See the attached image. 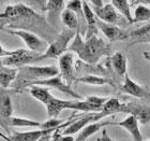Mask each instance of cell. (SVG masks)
<instances>
[{
  "instance_id": "obj_1",
  "label": "cell",
  "mask_w": 150,
  "mask_h": 141,
  "mask_svg": "<svg viewBox=\"0 0 150 141\" xmlns=\"http://www.w3.org/2000/svg\"><path fill=\"white\" fill-rule=\"evenodd\" d=\"M68 51L77 54L81 62L89 65H96L103 56H108L110 54V44L106 43L98 36H93L87 40L83 39L79 30H77Z\"/></svg>"
},
{
  "instance_id": "obj_2",
  "label": "cell",
  "mask_w": 150,
  "mask_h": 141,
  "mask_svg": "<svg viewBox=\"0 0 150 141\" xmlns=\"http://www.w3.org/2000/svg\"><path fill=\"white\" fill-rule=\"evenodd\" d=\"M59 74V68L56 66H35L28 65L17 68L15 81L12 83L13 92L21 93L33 82L54 78Z\"/></svg>"
},
{
  "instance_id": "obj_3",
  "label": "cell",
  "mask_w": 150,
  "mask_h": 141,
  "mask_svg": "<svg viewBox=\"0 0 150 141\" xmlns=\"http://www.w3.org/2000/svg\"><path fill=\"white\" fill-rule=\"evenodd\" d=\"M76 31L70 30L68 28H63L60 34L57 35L55 40L50 43L45 53H43L40 56V62L44 59H53V58H59L61 55L67 53L71 41L74 39Z\"/></svg>"
},
{
  "instance_id": "obj_4",
  "label": "cell",
  "mask_w": 150,
  "mask_h": 141,
  "mask_svg": "<svg viewBox=\"0 0 150 141\" xmlns=\"http://www.w3.org/2000/svg\"><path fill=\"white\" fill-rule=\"evenodd\" d=\"M6 32H9L10 35L17 36L24 41V43L27 45L29 51L35 52L38 54H43L48 47V42L45 39H42L39 36H37L33 32L25 30V29H8L3 28Z\"/></svg>"
},
{
  "instance_id": "obj_5",
  "label": "cell",
  "mask_w": 150,
  "mask_h": 141,
  "mask_svg": "<svg viewBox=\"0 0 150 141\" xmlns=\"http://www.w3.org/2000/svg\"><path fill=\"white\" fill-rule=\"evenodd\" d=\"M107 114L104 111H100V112H89L85 113L81 115H78L75 117V120L70 124L67 128H64L62 132H60L62 135L66 136H73L74 134H77L81 130V129L86 127L87 125L91 124V123H96L99 121H102L103 119L107 117Z\"/></svg>"
},
{
  "instance_id": "obj_6",
  "label": "cell",
  "mask_w": 150,
  "mask_h": 141,
  "mask_svg": "<svg viewBox=\"0 0 150 141\" xmlns=\"http://www.w3.org/2000/svg\"><path fill=\"white\" fill-rule=\"evenodd\" d=\"M91 9L93 11L96 17L104 23L119 26V27L125 25V23L129 24L125 17H122L118 13V11L114 8L110 1H105L104 6L101 8H91Z\"/></svg>"
},
{
  "instance_id": "obj_7",
  "label": "cell",
  "mask_w": 150,
  "mask_h": 141,
  "mask_svg": "<svg viewBox=\"0 0 150 141\" xmlns=\"http://www.w3.org/2000/svg\"><path fill=\"white\" fill-rule=\"evenodd\" d=\"M33 85H35V86H43V87H47V88H55V89L61 92L63 94L71 96L72 98H74L75 100H83V99H84L81 95L77 94V93L73 89L72 86H69L68 84H66V82L63 81L60 74L56 75V77H54V78L45 79V80L33 82L31 84H29L28 87L33 86Z\"/></svg>"
},
{
  "instance_id": "obj_8",
  "label": "cell",
  "mask_w": 150,
  "mask_h": 141,
  "mask_svg": "<svg viewBox=\"0 0 150 141\" xmlns=\"http://www.w3.org/2000/svg\"><path fill=\"white\" fill-rule=\"evenodd\" d=\"M42 54H38L35 52H31L29 50L23 49L22 52L18 55L15 56H10L2 58L1 62L4 66L11 67V68H19L23 66H28V65H33L40 62V56Z\"/></svg>"
},
{
  "instance_id": "obj_9",
  "label": "cell",
  "mask_w": 150,
  "mask_h": 141,
  "mask_svg": "<svg viewBox=\"0 0 150 141\" xmlns=\"http://www.w3.org/2000/svg\"><path fill=\"white\" fill-rule=\"evenodd\" d=\"M13 114V104L10 92L0 87V126L10 134V120Z\"/></svg>"
},
{
  "instance_id": "obj_10",
  "label": "cell",
  "mask_w": 150,
  "mask_h": 141,
  "mask_svg": "<svg viewBox=\"0 0 150 141\" xmlns=\"http://www.w3.org/2000/svg\"><path fill=\"white\" fill-rule=\"evenodd\" d=\"M59 60V74L66 84L72 86L76 80V72H75V62L74 55L71 52H67L58 58Z\"/></svg>"
},
{
  "instance_id": "obj_11",
  "label": "cell",
  "mask_w": 150,
  "mask_h": 141,
  "mask_svg": "<svg viewBox=\"0 0 150 141\" xmlns=\"http://www.w3.org/2000/svg\"><path fill=\"white\" fill-rule=\"evenodd\" d=\"M97 26L98 29L103 32V35L108 39L110 42H117V41H125L128 40L130 37V32L125 30L119 26L107 24L99 19H97Z\"/></svg>"
},
{
  "instance_id": "obj_12",
  "label": "cell",
  "mask_w": 150,
  "mask_h": 141,
  "mask_svg": "<svg viewBox=\"0 0 150 141\" xmlns=\"http://www.w3.org/2000/svg\"><path fill=\"white\" fill-rule=\"evenodd\" d=\"M75 72L76 77L81 75H98V77H103V78H110V69H106L104 66L96 64V65H89L81 60H76L75 62Z\"/></svg>"
},
{
  "instance_id": "obj_13",
  "label": "cell",
  "mask_w": 150,
  "mask_h": 141,
  "mask_svg": "<svg viewBox=\"0 0 150 141\" xmlns=\"http://www.w3.org/2000/svg\"><path fill=\"white\" fill-rule=\"evenodd\" d=\"M120 91L123 94L131 95L133 97L141 98V99H145V100H150V92L147 88H145L144 86H142V85L137 84L135 81H133L129 77L128 73L125 75V80H123Z\"/></svg>"
},
{
  "instance_id": "obj_14",
  "label": "cell",
  "mask_w": 150,
  "mask_h": 141,
  "mask_svg": "<svg viewBox=\"0 0 150 141\" xmlns=\"http://www.w3.org/2000/svg\"><path fill=\"white\" fill-rule=\"evenodd\" d=\"M121 113H128L129 115L135 116L142 124H147L150 122V108L143 104L135 102H122Z\"/></svg>"
},
{
  "instance_id": "obj_15",
  "label": "cell",
  "mask_w": 150,
  "mask_h": 141,
  "mask_svg": "<svg viewBox=\"0 0 150 141\" xmlns=\"http://www.w3.org/2000/svg\"><path fill=\"white\" fill-rule=\"evenodd\" d=\"M115 126H119L125 129L131 135L133 141H143V135L139 129V122L133 115H128L120 122H115Z\"/></svg>"
},
{
  "instance_id": "obj_16",
  "label": "cell",
  "mask_w": 150,
  "mask_h": 141,
  "mask_svg": "<svg viewBox=\"0 0 150 141\" xmlns=\"http://www.w3.org/2000/svg\"><path fill=\"white\" fill-rule=\"evenodd\" d=\"M107 126H115V122H112L108 120L107 121L106 120H102L99 122L91 123L78 132L77 137L75 138V141H87L92 135H94L96 132H98L101 129L106 128Z\"/></svg>"
},
{
  "instance_id": "obj_17",
  "label": "cell",
  "mask_w": 150,
  "mask_h": 141,
  "mask_svg": "<svg viewBox=\"0 0 150 141\" xmlns=\"http://www.w3.org/2000/svg\"><path fill=\"white\" fill-rule=\"evenodd\" d=\"M83 10H84L85 19H86V24H87V29H86V34H85V39L87 40L93 36H98L99 29L97 26V17L87 1H83Z\"/></svg>"
},
{
  "instance_id": "obj_18",
  "label": "cell",
  "mask_w": 150,
  "mask_h": 141,
  "mask_svg": "<svg viewBox=\"0 0 150 141\" xmlns=\"http://www.w3.org/2000/svg\"><path fill=\"white\" fill-rule=\"evenodd\" d=\"M66 9V1L62 0H50L46 1V11L48 13L47 19L50 25L56 24L59 17H61V13Z\"/></svg>"
},
{
  "instance_id": "obj_19",
  "label": "cell",
  "mask_w": 150,
  "mask_h": 141,
  "mask_svg": "<svg viewBox=\"0 0 150 141\" xmlns=\"http://www.w3.org/2000/svg\"><path fill=\"white\" fill-rule=\"evenodd\" d=\"M66 9L72 11L75 15L77 16L78 23H79V32H81V35L85 36L86 29H87V24H86L84 10H83V1H78V0L68 1L66 2Z\"/></svg>"
},
{
  "instance_id": "obj_20",
  "label": "cell",
  "mask_w": 150,
  "mask_h": 141,
  "mask_svg": "<svg viewBox=\"0 0 150 141\" xmlns=\"http://www.w3.org/2000/svg\"><path fill=\"white\" fill-rule=\"evenodd\" d=\"M110 63L112 65V70L118 75L119 78H125V75L128 73V62L127 57L120 52H116L110 58Z\"/></svg>"
},
{
  "instance_id": "obj_21",
  "label": "cell",
  "mask_w": 150,
  "mask_h": 141,
  "mask_svg": "<svg viewBox=\"0 0 150 141\" xmlns=\"http://www.w3.org/2000/svg\"><path fill=\"white\" fill-rule=\"evenodd\" d=\"M16 74H17L16 68L4 66L0 59V87L8 89L13 82L15 81Z\"/></svg>"
},
{
  "instance_id": "obj_22",
  "label": "cell",
  "mask_w": 150,
  "mask_h": 141,
  "mask_svg": "<svg viewBox=\"0 0 150 141\" xmlns=\"http://www.w3.org/2000/svg\"><path fill=\"white\" fill-rule=\"evenodd\" d=\"M67 102H68V100H62V99L52 96L50 98V100L47 101V104H45L48 117L50 119H58L60 112L67 109Z\"/></svg>"
},
{
  "instance_id": "obj_23",
  "label": "cell",
  "mask_w": 150,
  "mask_h": 141,
  "mask_svg": "<svg viewBox=\"0 0 150 141\" xmlns=\"http://www.w3.org/2000/svg\"><path fill=\"white\" fill-rule=\"evenodd\" d=\"M75 83H83L87 85H94V86H102V85H110L112 87H116L115 83L110 78H103L98 75H84V77H77L75 80Z\"/></svg>"
},
{
  "instance_id": "obj_24",
  "label": "cell",
  "mask_w": 150,
  "mask_h": 141,
  "mask_svg": "<svg viewBox=\"0 0 150 141\" xmlns=\"http://www.w3.org/2000/svg\"><path fill=\"white\" fill-rule=\"evenodd\" d=\"M112 4L114 6L118 13L122 17H125V21L129 23V24H133V16H132L131 12V6L129 1L127 0H112L110 1Z\"/></svg>"
},
{
  "instance_id": "obj_25",
  "label": "cell",
  "mask_w": 150,
  "mask_h": 141,
  "mask_svg": "<svg viewBox=\"0 0 150 141\" xmlns=\"http://www.w3.org/2000/svg\"><path fill=\"white\" fill-rule=\"evenodd\" d=\"M61 22L67 28L70 29V30H74V31H77L79 30V23H78L77 16L75 15L72 11H70L68 9H64L63 12L61 13Z\"/></svg>"
},
{
  "instance_id": "obj_26",
  "label": "cell",
  "mask_w": 150,
  "mask_h": 141,
  "mask_svg": "<svg viewBox=\"0 0 150 141\" xmlns=\"http://www.w3.org/2000/svg\"><path fill=\"white\" fill-rule=\"evenodd\" d=\"M29 93L32 97L39 100L40 102H42L43 104H46L47 101L50 100V98L53 96L50 94V88L43 87V86H30V89H29Z\"/></svg>"
},
{
  "instance_id": "obj_27",
  "label": "cell",
  "mask_w": 150,
  "mask_h": 141,
  "mask_svg": "<svg viewBox=\"0 0 150 141\" xmlns=\"http://www.w3.org/2000/svg\"><path fill=\"white\" fill-rule=\"evenodd\" d=\"M121 109H122V102L119 101L118 98L112 97V98H108V100L102 107L101 111H104L107 115L110 116L112 114H116V113H121Z\"/></svg>"
},
{
  "instance_id": "obj_28",
  "label": "cell",
  "mask_w": 150,
  "mask_h": 141,
  "mask_svg": "<svg viewBox=\"0 0 150 141\" xmlns=\"http://www.w3.org/2000/svg\"><path fill=\"white\" fill-rule=\"evenodd\" d=\"M41 124L42 123L35 121V120L16 117V116H12L10 120V126L11 127H35V128H40Z\"/></svg>"
},
{
  "instance_id": "obj_29",
  "label": "cell",
  "mask_w": 150,
  "mask_h": 141,
  "mask_svg": "<svg viewBox=\"0 0 150 141\" xmlns=\"http://www.w3.org/2000/svg\"><path fill=\"white\" fill-rule=\"evenodd\" d=\"M141 22H150V8L144 4H138L133 15V24Z\"/></svg>"
},
{
  "instance_id": "obj_30",
  "label": "cell",
  "mask_w": 150,
  "mask_h": 141,
  "mask_svg": "<svg viewBox=\"0 0 150 141\" xmlns=\"http://www.w3.org/2000/svg\"><path fill=\"white\" fill-rule=\"evenodd\" d=\"M67 120H59V119H50L41 124L40 129L44 130H56L60 125H62Z\"/></svg>"
},
{
  "instance_id": "obj_31",
  "label": "cell",
  "mask_w": 150,
  "mask_h": 141,
  "mask_svg": "<svg viewBox=\"0 0 150 141\" xmlns=\"http://www.w3.org/2000/svg\"><path fill=\"white\" fill-rule=\"evenodd\" d=\"M88 102L94 104V106L99 107V108H102L104 106V104L108 100L107 97H100V96H88V97L85 98Z\"/></svg>"
},
{
  "instance_id": "obj_32",
  "label": "cell",
  "mask_w": 150,
  "mask_h": 141,
  "mask_svg": "<svg viewBox=\"0 0 150 141\" xmlns=\"http://www.w3.org/2000/svg\"><path fill=\"white\" fill-rule=\"evenodd\" d=\"M52 141H75V139L72 136H66L62 135L61 132L58 130V128L53 132L52 135Z\"/></svg>"
},
{
  "instance_id": "obj_33",
  "label": "cell",
  "mask_w": 150,
  "mask_h": 141,
  "mask_svg": "<svg viewBox=\"0 0 150 141\" xmlns=\"http://www.w3.org/2000/svg\"><path fill=\"white\" fill-rule=\"evenodd\" d=\"M23 49H18V50H12V51H9V50H6V49H3L1 45H0V58L2 59V58H6V57H10V56H15V55H18L21 52H22Z\"/></svg>"
},
{
  "instance_id": "obj_34",
  "label": "cell",
  "mask_w": 150,
  "mask_h": 141,
  "mask_svg": "<svg viewBox=\"0 0 150 141\" xmlns=\"http://www.w3.org/2000/svg\"><path fill=\"white\" fill-rule=\"evenodd\" d=\"M98 141H114V140L110 137L106 128H104V129H102V136L98 139Z\"/></svg>"
},
{
  "instance_id": "obj_35",
  "label": "cell",
  "mask_w": 150,
  "mask_h": 141,
  "mask_svg": "<svg viewBox=\"0 0 150 141\" xmlns=\"http://www.w3.org/2000/svg\"><path fill=\"white\" fill-rule=\"evenodd\" d=\"M0 141H6V140H2V139H0Z\"/></svg>"
},
{
  "instance_id": "obj_36",
  "label": "cell",
  "mask_w": 150,
  "mask_h": 141,
  "mask_svg": "<svg viewBox=\"0 0 150 141\" xmlns=\"http://www.w3.org/2000/svg\"><path fill=\"white\" fill-rule=\"evenodd\" d=\"M149 42H150V39H149Z\"/></svg>"
}]
</instances>
